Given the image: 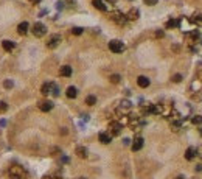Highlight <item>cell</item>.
<instances>
[{
  "label": "cell",
  "mask_w": 202,
  "mask_h": 179,
  "mask_svg": "<svg viewBox=\"0 0 202 179\" xmlns=\"http://www.w3.org/2000/svg\"><path fill=\"white\" fill-rule=\"evenodd\" d=\"M2 47H3V50H6V52H11V50H14L16 44H14L13 41H3V42H2Z\"/></svg>",
  "instance_id": "ac0fdd59"
},
{
  "label": "cell",
  "mask_w": 202,
  "mask_h": 179,
  "mask_svg": "<svg viewBox=\"0 0 202 179\" xmlns=\"http://www.w3.org/2000/svg\"><path fill=\"white\" fill-rule=\"evenodd\" d=\"M42 179H52V177H48V176H45V177H42Z\"/></svg>",
  "instance_id": "e575fe53"
},
{
  "label": "cell",
  "mask_w": 202,
  "mask_h": 179,
  "mask_svg": "<svg viewBox=\"0 0 202 179\" xmlns=\"http://www.w3.org/2000/svg\"><path fill=\"white\" fill-rule=\"evenodd\" d=\"M111 19L115 22V23H118V25H124L126 23V14H123L121 11H114L112 14H111Z\"/></svg>",
  "instance_id": "277c9868"
},
{
  "label": "cell",
  "mask_w": 202,
  "mask_h": 179,
  "mask_svg": "<svg viewBox=\"0 0 202 179\" xmlns=\"http://www.w3.org/2000/svg\"><path fill=\"white\" fill-rule=\"evenodd\" d=\"M156 36H157V38H163V31H157Z\"/></svg>",
  "instance_id": "1f68e13d"
},
{
  "label": "cell",
  "mask_w": 202,
  "mask_h": 179,
  "mask_svg": "<svg viewBox=\"0 0 202 179\" xmlns=\"http://www.w3.org/2000/svg\"><path fill=\"white\" fill-rule=\"evenodd\" d=\"M96 103V97L95 95H89L87 98H86V105H89V106H93Z\"/></svg>",
  "instance_id": "603a6c76"
},
{
  "label": "cell",
  "mask_w": 202,
  "mask_h": 179,
  "mask_svg": "<svg viewBox=\"0 0 202 179\" xmlns=\"http://www.w3.org/2000/svg\"><path fill=\"white\" fill-rule=\"evenodd\" d=\"M30 2H33V3H39L41 0H30Z\"/></svg>",
  "instance_id": "d6a6232c"
},
{
  "label": "cell",
  "mask_w": 202,
  "mask_h": 179,
  "mask_svg": "<svg viewBox=\"0 0 202 179\" xmlns=\"http://www.w3.org/2000/svg\"><path fill=\"white\" fill-rule=\"evenodd\" d=\"M176 179H185L184 176H177V177H176Z\"/></svg>",
  "instance_id": "836d02e7"
},
{
  "label": "cell",
  "mask_w": 202,
  "mask_h": 179,
  "mask_svg": "<svg viewBox=\"0 0 202 179\" xmlns=\"http://www.w3.org/2000/svg\"><path fill=\"white\" fill-rule=\"evenodd\" d=\"M179 23H181V20H174V19H171V20H168V22H166V28H174V27H179Z\"/></svg>",
  "instance_id": "44dd1931"
},
{
  "label": "cell",
  "mask_w": 202,
  "mask_h": 179,
  "mask_svg": "<svg viewBox=\"0 0 202 179\" xmlns=\"http://www.w3.org/2000/svg\"><path fill=\"white\" fill-rule=\"evenodd\" d=\"M138 16H140L138 10H137V8H131V10H129V13L126 14V19H128V20H137V19H138Z\"/></svg>",
  "instance_id": "8fae6325"
},
{
  "label": "cell",
  "mask_w": 202,
  "mask_h": 179,
  "mask_svg": "<svg viewBox=\"0 0 202 179\" xmlns=\"http://www.w3.org/2000/svg\"><path fill=\"white\" fill-rule=\"evenodd\" d=\"M59 44H61V36H59V34H53V36H50V39L47 41V47H48V48H52V50H53V48H56Z\"/></svg>",
  "instance_id": "8992f818"
},
{
  "label": "cell",
  "mask_w": 202,
  "mask_h": 179,
  "mask_svg": "<svg viewBox=\"0 0 202 179\" xmlns=\"http://www.w3.org/2000/svg\"><path fill=\"white\" fill-rule=\"evenodd\" d=\"M98 139H99V142L103 143V145H107V143H111V140H112V136H111L109 133H99Z\"/></svg>",
  "instance_id": "9c48e42d"
},
{
  "label": "cell",
  "mask_w": 202,
  "mask_h": 179,
  "mask_svg": "<svg viewBox=\"0 0 202 179\" xmlns=\"http://www.w3.org/2000/svg\"><path fill=\"white\" fill-rule=\"evenodd\" d=\"M190 20H191L193 23L199 25V27H202V14H196V16H193Z\"/></svg>",
  "instance_id": "ffe728a7"
},
{
  "label": "cell",
  "mask_w": 202,
  "mask_h": 179,
  "mask_svg": "<svg viewBox=\"0 0 202 179\" xmlns=\"http://www.w3.org/2000/svg\"><path fill=\"white\" fill-rule=\"evenodd\" d=\"M76 156L81 157V159H86L87 157V148L86 146H78L76 148Z\"/></svg>",
  "instance_id": "e0dca14e"
},
{
  "label": "cell",
  "mask_w": 202,
  "mask_h": 179,
  "mask_svg": "<svg viewBox=\"0 0 202 179\" xmlns=\"http://www.w3.org/2000/svg\"><path fill=\"white\" fill-rule=\"evenodd\" d=\"M191 123H193V125H200V123H202V115H194V117L191 118Z\"/></svg>",
  "instance_id": "484cf974"
},
{
  "label": "cell",
  "mask_w": 202,
  "mask_h": 179,
  "mask_svg": "<svg viewBox=\"0 0 202 179\" xmlns=\"http://www.w3.org/2000/svg\"><path fill=\"white\" fill-rule=\"evenodd\" d=\"M65 93H67L68 98H76V95H78V89L75 87V86H70V87H67Z\"/></svg>",
  "instance_id": "2e32d148"
},
{
  "label": "cell",
  "mask_w": 202,
  "mask_h": 179,
  "mask_svg": "<svg viewBox=\"0 0 202 179\" xmlns=\"http://www.w3.org/2000/svg\"><path fill=\"white\" fill-rule=\"evenodd\" d=\"M39 109L42 112H48V111L53 109V103L50 100H44V101H41V103H39Z\"/></svg>",
  "instance_id": "ba28073f"
},
{
  "label": "cell",
  "mask_w": 202,
  "mask_h": 179,
  "mask_svg": "<svg viewBox=\"0 0 202 179\" xmlns=\"http://www.w3.org/2000/svg\"><path fill=\"white\" fill-rule=\"evenodd\" d=\"M173 81H174V83H181V81H182V75L176 73V75L173 76Z\"/></svg>",
  "instance_id": "f546056e"
},
{
  "label": "cell",
  "mask_w": 202,
  "mask_h": 179,
  "mask_svg": "<svg viewBox=\"0 0 202 179\" xmlns=\"http://www.w3.org/2000/svg\"><path fill=\"white\" fill-rule=\"evenodd\" d=\"M72 33L75 36H80V34H83V28L81 27H75V28H72Z\"/></svg>",
  "instance_id": "83f0119b"
},
{
  "label": "cell",
  "mask_w": 202,
  "mask_h": 179,
  "mask_svg": "<svg viewBox=\"0 0 202 179\" xmlns=\"http://www.w3.org/2000/svg\"><path fill=\"white\" fill-rule=\"evenodd\" d=\"M80 179H84V177H80Z\"/></svg>",
  "instance_id": "d590c367"
},
{
  "label": "cell",
  "mask_w": 202,
  "mask_h": 179,
  "mask_svg": "<svg viewBox=\"0 0 202 179\" xmlns=\"http://www.w3.org/2000/svg\"><path fill=\"white\" fill-rule=\"evenodd\" d=\"M181 126H182L181 120H174V121H171V128H173V131H179V129H181Z\"/></svg>",
  "instance_id": "7402d4cb"
},
{
  "label": "cell",
  "mask_w": 202,
  "mask_h": 179,
  "mask_svg": "<svg viewBox=\"0 0 202 179\" xmlns=\"http://www.w3.org/2000/svg\"><path fill=\"white\" fill-rule=\"evenodd\" d=\"M8 111V105L5 103V101H0V114H3Z\"/></svg>",
  "instance_id": "4316f807"
},
{
  "label": "cell",
  "mask_w": 202,
  "mask_h": 179,
  "mask_svg": "<svg viewBox=\"0 0 202 179\" xmlns=\"http://www.w3.org/2000/svg\"><path fill=\"white\" fill-rule=\"evenodd\" d=\"M109 80H111V83H112V84H118V83H120V80H121V76L115 73V75H111V78H109Z\"/></svg>",
  "instance_id": "d4e9b609"
},
{
  "label": "cell",
  "mask_w": 202,
  "mask_h": 179,
  "mask_svg": "<svg viewBox=\"0 0 202 179\" xmlns=\"http://www.w3.org/2000/svg\"><path fill=\"white\" fill-rule=\"evenodd\" d=\"M109 50H111V52H114V53H121L123 50H124V44L121 41L114 39V41L109 42Z\"/></svg>",
  "instance_id": "3957f363"
},
{
  "label": "cell",
  "mask_w": 202,
  "mask_h": 179,
  "mask_svg": "<svg viewBox=\"0 0 202 179\" xmlns=\"http://www.w3.org/2000/svg\"><path fill=\"white\" fill-rule=\"evenodd\" d=\"M72 72H73V70H72L70 66H62V67L59 69V75H61V76H65V78H68V76L72 75Z\"/></svg>",
  "instance_id": "5bb4252c"
},
{
  "label": "cell",
  "mask_w": 202,
  "mask_h": 179,
  "mask_svg": "<svg viewBox=\"0 0 202 179\" xmlns=\"http://www.w3.org/2000/svg\"><path fill=\"white\" fill-rule=\"evenodd\" d=\"M28 30H30V25H28V22H22V23H19V27H17V33L19 34H27L28 33Z\"/></svg>",
  "instance_id": "30bf717a"
},
{
  "label": "cell",
  "mask_w": 202,
  "mask_h": 179,
  "mask_svg": "<svg viewBox=\"0 0 202 179\" xmlns=\"http://www.w3.org/2000/svg\"><path fill=\"white\" fill-rule=\"evenodd\" d=\"M92 3H93V6H95L96 10H99V11H107V6L104 5L103 0H92Z\"/></svg>",
  "instance_id": "9a60e30c"
},
{
  "label": "cell",
  "mask_w": 202,
  "mask_h": 179,
  "mask_svg": "<svg viewBox=\"0 0 202 179\" xmlns=\"http://www.w3.org/2000/svg\"><path fill=\"white\" fill-rule=\"evenodd\" d=\"M149 83H151V81H149L148 76H143V75H142V76H138V78H137V84H138L140 87H143V89H145V87H148V86H149Z\"/></svg>",
  "instance_id": "4fadbf2b"
},
{
  "label": "cell",
  "mask_w": 202,
  "mask_h": 179,
  "mask_svg": "<svg viewBox=\"0 0 202 179\" xmlns=\"http://www.w3.org/2000/svg\"><path fill=\"white\" fill-rule=\"evenodd\" d=\"M50 93H53L55 97H58V95H59V87H58L55 83H52V87H50Z\"/></svg>",
  "instance_id": "cb8c5ba5"
},
{
  "label": "cell",
  "mask_w": 202,
  "mask_h": 179,
  "mask_svg": "<svg viewBox=\"0 0 202 179\" xmlns=\"http://www.w3.org/2000/svg\"><path fill=\"white\" fill-rule=\"evenodd\" d=\"M196 154H197V149L193 148V146H190V148L185 151V159H187V161H191V159L196 157Z\"/></svg>",
  "instance_id": "7c38bea8"
},
{
  "label": "cell",
  "mask_w": 202,
  "mask_h": 179,
  "mask_svg": "<svg viewBox=\"0 0 202 179\" xmlns=\"http://www.w3.org/2000/svg\"><path fill=\"white\" fill-rule=\"evenodd\" d=\"M3 86H5L6 89H11V87H13V81H11V80H6V81L3 83Z\"/></svg>",
  "instance_id": "4dcf8cb0"
},
{
  "label": "cell",
  "mask_w": 202,
  "mask_h": 179,
  "mask_svg": "<svg viewBox=\"0 0 202 179\" xmlns=\"http://www.w3.org/2000/svg\"><path fill=\"white\" fill-rule=\"evenodd\" d=\"M143 2H145L148 6H154V5H157L159 0H143Z\"/></svg>",
  "instance_id": "f1b7e54d"
},
{
  "label": "cell",
  "mask_w": 202,
  "mask_h": 179,
  "mask_svg": "<svg viewBox=\"0 0 202 179\" xmlns=\"http://www.w3.org/2000/svg\"><path fill=\"white\" fill-rule=\"evenodd\" d=\"M50 87H52V83H45V84H42V87H41V93H42V95H48V93H50Z\"/></svg>",
  "instance_id": "d6986e66"
},
{
  "label": "cell",
  "mask_w": 202,
  "mask_h": 179,
  "mask_svg": "<svg viewBox=\"0 0 202 179\" xmlns=\"http://www.w3.org/2000/svg\"><path fill=\"white\" fill-rule=\"evenodd\" d=\"M31 33L36 36V38H42L45 33H47V27L42 23V22H36L33 25V28H31Z\"/></svg>",
  "instance_id": "7a4b0ae2"
},
{
  "label": "cell",
  "mask_w": 202,
  "mask_h": 179,
  "mask_svg": "<svg viewBox=\"0 0 202 179\" xmlns=\"http://www.w3.org/2000/svg\"><path fill=\"white\" fill-rule=\"evenodd\" d=\"M131 148H132V151H140V149L143 148V137L137 136V137L132 140V145H131Z\"/></svg>",
  "instance_id": "52a82bcc"
},
{
  "label": "cell",
  "mask_w": 202,
  "mask_h": 179,
  "mask_svg": "<svg viewBox=\"0 0 202 179\" xmlns=\"http://www.w3.org/2000/svg\"><path fill=\"white\" fill-rule=\"evenodd\" d=\"M121 129H123V126L120 121H111L109 123V134L111 136H118L121 133Z\"/></svg>",
  "instance_id": "5b68a950"
},
{
  "label": "cell",
  "mask_w": 202,
  "mask_h": 179,
  "mask_svg": "<svg viewBox=\"0 0 202 179\" xmlns=\"http://www.w3.org/2000/svg\"><path fill=\"white\" fill-rule=\"evenodd\" d=\"M8 173H10V176H11L13 179H22V177L25 176V170H23V167H20V165H13V167H10Z\"/></svg>",
  "instance_id": "6da1fadb"
}]
</instances>
